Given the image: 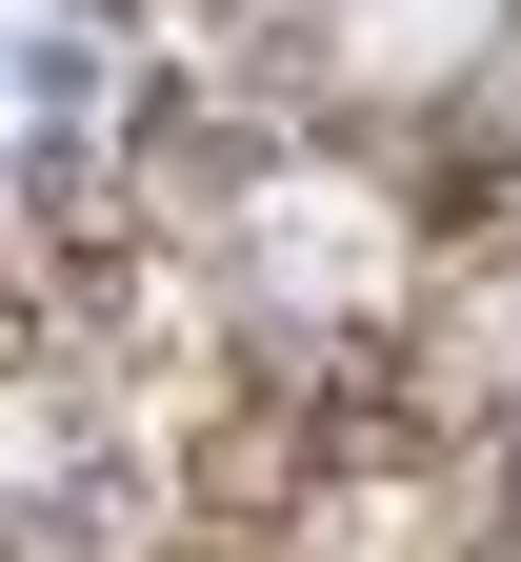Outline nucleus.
<instances>
[{
    "mask_svg": "<svg viewBox=\"0 0 521 562\" xmlns=\"http://www.w3.org/2000/svg\"><path fill=\"white\" fill-rule=\"evenodd\" d=\"M281 161V121H241V101H201V81H161L121 121V201L140 222H241V181Z\"/></svg>",
    "mask_w": 521,
    "mask_h": 562,
    "instance_id": "1",
    "label": "nucleus"
},
{
    "mask_svg": "<svg viewBox=\"0 0 521 562\" xmlns=\"http://www.w3.org/2000/svg\"><path fill=\"white\" fill-rule=\"evenodd\" d=\"M21 562H121V503H101V482H60V503H21Z\"/></svg>",
    "mask_w": 521,
    "mask_h": 562,
    "instance_id": "2",
    "label": "nucleus"
},
{
    "mask_svg": "<svg viewBox=\"0 0 521 562\" xmlns=\"http://www.w3.org/2000/svg\"><path fill=\"white\" fill-rule=\"evenodd\" d=\"M140 562H302V542H261V522H201V503H181V522L140 542Z\"/></svg>",
    "mask_w": 521,
    "mask_h": 562,
    "instance_id": "3",
    "label": "nucleus"
}]
</instances>
